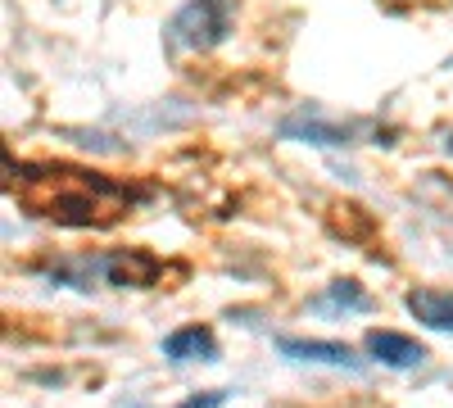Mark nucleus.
Returning <instances> with one entry per match:
<instances>
[{
	"label": "nucleus",
	"mask_w": 453,
	"mask_h": 408,
	"mask_svg": "<svg viewBox=\"0 0 453 408\" xmlns=\"http://www.w3.org/2000/svg\"><path fill=\"white\" fill-rule=\"evenodd\" d=\"M236 0H186L168 23V50H213L232 36Z\"/></svg>",
	"instance_id": "obj_2"
},
{
	"label": "nucleus",
	"mask_w": 453,
	"mask_h": 408,
	"mask_svg": "<svg viewBox=\"0 0 453 408\" xmlns=\"http://www.w3.org/2000/svg\"><path fill=\"white\" fill-rule=\"evenodd\" d=\"M10 191L27 213L59 227H113L136 204L132 187L78 164H19L10 168Z\"/></svg>",
	"instance_id": "obj_1"
},
{
	"label": "nucleus",
	"mask_w": 453,
	"mask_h": 408,
	"mask_svg": "<svg viewBox=\"0 0 453 408\" xmlns=\"http://www.w3.org/2000/svg\"><path fill=\"white\" fill-rule=\"evenodd\" d=\"M286 136H309V141H318V145H349V132H345V127L309 123V119H290V123H286Z\"/></svg>",
	"instance_id": "obj_8"
},
{
	"label": "nucleus",
	"mask_w": 453,
	"mask_h": 408,
	"mask_svg": "<svg viewBox=\"0 0 453 408\" xmlns=\"http://www.w3.org/2000/svg\"><path fill=\"white\" fill-rule=\"evenodd\" d=\"M164 354L173 363H213L218 358V341L209 327H181L164 341Z\"/></svg>",
	"instance_id": "obj_7"
},
{
	"label": "nucleus",
	"mask_w": 453,
	"mask_h": 408,
	"mask_svg": "<svg viewBox=\"0 0 453 408\" xmlns=\"http://www.w3.org/2000/svg\"><path fill=\"white\" fill-rule=\"evenodd\" d=\"M408 313L426 322L431 331H453V290H435V286H418L408 290Z\"/></svg>",
	"instance_id": "obj_6"
},
{
	"label": "nucleus",
	"mask_w": 453,
	"mask_h": 408,
	"mask_svg": "<svg viewBox=\"0 0 453 408\" xmlns=\"http://www.w3.org/2000/svg\"><path fill=\"white\" fill-rule=\"evenodd\" d=\"M354 309V313H363L367 309V295L358 290V281H335L326 295H322V300H313V309Z\"/></svg>",
	"instance_id": "obj_9"
},
{
	"label": "nucleus",
	"mask_w": 453,
	"mask_h": 408,
	"mask_svg": "<svg viewBox=\"0 0 453 408\" xmlns=\"http://www.w3.org/2000/svg\"><path fill=\"white\" fill-rule=\"evenodd\" d=\"M96 273L109 281V286H155L164 277V264L155 254H145V250H113L104 258H96Z\"/></svg>",
	"instance_id": "obj_3"
},
{
	"label": "nucleus",
	"mask_w": 453,
	"mask_h": 408,
	"mask_svg": "<svg viewBox=\"0 0 453 408\" xmlns=\"http://www.w3.org/2000/svg\"><path fill=\"white\" fill-rule=\"evenodd\" d=\"M367 354L386 367H422L426 363V350L412 341V336H399V331H367Z\"/></svg>",
	"instance_id": "obj_4"
},
{
	"label": "nucleus",
	"mask_w": 453,
	"mask_h": 408,
	"mask_svg": "<svg viewBox=\"0 0 453 408\" xmlns=\"http://www.w3.org/2000/svg\"><path fill=\"white\" fill-rule=\"evenodd\" d=\"M277 350L295 363H326V367H363V358L340 341H277Z\"/></svg>",
	"instance_id": "obj_5"
},
{
	"label": "nucleus",
	"mask_w": 453,
	"mask_h": 408,
	"mask_svg": "<svg viewBox=\"0 0 453 408\" xmlns=\"http://www.w3.org/2000/svg\"><path fill=\"white\" fill-rule=\"evenodd\" d=\"M222 404V390H213L209 399H191V404H186V408H218Z\"/></svg>",
	"instance_id": "obj_10"
}]
</instances>
